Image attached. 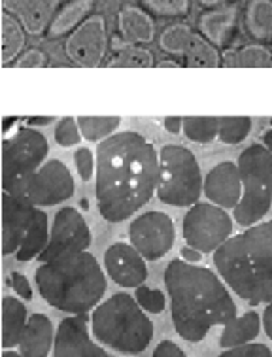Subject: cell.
I'll use <instances>...</instances> for the list:
<instances>
[{
  "label": "cell",
  "instance_id": "obj_30",
  "mask_svg": "<svg viewBox=\"0 0 272 357\" xmlns=\"http://www.w3.org/2000/svg\"><path fill=\"white\" fill-rule=\"evenodd\" d=\"M82 137L87 142H103L104 138L116 135L121 117L117 116H80L78 117Z\"/></svg>",
  "mask_w": 272,
  "mask_h": 357
},
{
  "label": "cell",
  "instance_id": "obj_41",
  "mask_svg": "<svg viewBox=\"0 0 272 357\" xmlns=\"http://www.w3.org/2000/svg\"><path fill=\"white\" fill-rule=\"evenodd\" d=\"M153 357H188L186 351L181 350L180 346L172 342V340H163L156 346L153 350Z\"/></svg>",
  "mask_w": 272,
  "mask_h": 357
},
{
  "label": "cell",
  "instance_id": "obj_6",
  "mask_svg": "<svg viewBox=\"0 0 272 357\" xmlns=\"http://www.w3.org/2000/svg\"><path fill=\"white\" fill-rule=\"evenodd\" d=\"M242 199L234 206V221L242 227L259 223L272 204V153L263 144H252L239 155Z\"/></svg>",
  "mask_w": 272,
  "mask_h": 357
},
{
  "label": "cell",
  "instance_id": "obj_22",
  "mask_svg": "<svg viewBox=\"0 0 272 357\" xmlns=\"http://www.w3.org/2000/svg\"><path fill=\"white\" fill-rule=\"evenodd\" d=\"M199 31L216 47H227L236 33V10L221 8L202 13L199 20Z\"/></svg>",
  "mask_w": 272,
  "mask_h": 357
},
{
  "label": "cell",
  "instance_id": "obj_2",
  "mask_svg": "<svg viewBox=\"0 0 272 357\" xmlns=\"http://www.w3.org/2000/svg\"><path fill=\"white\" fill-rule=\"evenodd\" d=\"M165 286L176 333L188 342H201L212 327L236 316V305L223 280L206 266L172 259L165 268Z\"/></svg>",
  "mask_w": 272,
  "mask_h": 357
},
{
  "label": "cell",
  "instance_id": "obj_33",
  "mask_svg": "<svg viewBox=\"0 0 272 357\" xmlns=\"http://www.w3.org/2000/svg\"><path fill=\"white\" fill-rule=\"evenodd\" d=\"M252 117L248 116H231L220 117V132L218 140L229 146H236L242 140H246L252 132Z\"/></svg>",
  "mask_w": 272,
  "mask_h": 357
},
{
  "label": "cell",
  "instance_id": "obj_37",
  "mask_svg": "<svg viewBox=\"0 0 272 357\" xmlns=\"http://www.w3.org/2000/svg\"><path fill=\"white\" fill-rule=\"evenodd\" d=\"M74 165L78 169L80 178L84 182H91L95 172H97V155H93L89 148H78L74 151Z\"/></svg>",
  "mask_w": 272,
  "mask_h": 357
},
{
  "label": "cell",
  "instance_id": "obj_4",
  "mask_svg": "<svg viewBox=\"0 0 272 357\" xmlns=\"http://www.w3.org/2000/svg\"><path fill=\"white\" fill-rule=\"evenodd\" d=\"M34 282L47 305L72 316L93 310L106 291L103 266L87 250L40 263Z\"/></svg>",
  "mask_w": 272,
  "mask_h": 357
},
{
  "label": "cell",
  "instance_id": "obj_16",
  "mask_svg": "<svg viewBox=\"0 0 272 357\" xmlns=\"http://www.w3.org/2000/svg\"><path fill=\"white\" fill-rule=\"evenodd\" d=\"M104 268L117 286L138 287L148 280V266L144 255L133 244L114 242L104 252Z\"/></svg>",
  "mask_w": 272,
  "mask_h": 357
},
{
  "label": "cell",
  "instance_id": "obj_32",
  "mask_svg": "<svg viewBox=\"0 0 272 357\" xmlns=\"http://www.w3.org/2000/svg\"><path fill=\"white\" fill-rule=\"evenodd\" d=\"M218 132H220V117H183V135H186L188 140H191V142H214V140H218Z\"/></svg>",
  "mask_w": 272,
  "mask_h": 357
},
{
  "label": "cell",
  "instance_id": "obj_48",
  "mask_svg": "<svg viewBox=\"0 0 272 357\" xmlns=\"http://www.w3.org/2000/svg\"><path fill=\"white\" fill-rule=\"evenodd\" d=\"M2 357H25L23 356V354H17V351H4V354H2Z\"/></svg>",
  "mask_w": 272,
  "mask_h": 357
},
{
  "label": "cell",
  "instance_id": "obj_8",
  "mask_svg": "<svg viewBox=\"0 0 272 357\" xmlns=\"http://www.w3.org/2000/svg\"><path fill=\"white\" fill-rule=\"evenodd\" d=\"M47 138L34 127L23 125L2 140V191L15 193L29 176L47 161Z\"/></svg>",
  "mask_w": 272,
  "mask_h": 357
},
{
  "label": "cell",
  "instance_id": "obj_20",
  "mask_svg": "<svg viewBox=\"0 0 272 357\" xmlns=\"http://www.w3.org/2000/svg\"><path fill=\"white\" fill-rule=\"evenodd\" d=\"M55 346L52 319L44 314H33L27 321L20 340V351L25 357H47Z\"/></svg>",
  "mask_w": 272,
  "mask_h": 357
},
{
  "label": "cell",
  "instance_id": "obj_44",
  "mask_svg": "<svg viewBox=\"0 0 272 357\" xmlns=\"http://www.w3.org/2000/svg\"><path fill=\"white\" fill-rule=\"evenodd\" d=\"M263 327H265V333L266 337L272 340V299L266 303L265 306V312H263Z\"/></svg>",
  "mask_w": 272,
  "mask_h": 357
},
{
  "label": "cell",
  "instance_id": "obj_35",
  "mask_svg": "<svg viewBox=\"0 0 272 357\" xmlns=\"http://www.w3.org/2000/svg\"><path fill=\"white\" fill-rule=\"evenodd\" d=\"M84 140L82 137V130H80L78 119L72 116H66L63 119H59L55 125V142L61 148H72V146H78Z\"/></svg>",
  "mask_w": 272,
  "mask_h": 357
},
{
  "label": "cell",
  "instance_id": "obj_10",
  "mask_svg": "<svg viewBox=\"0 0 272 357\" xmlns=\"http://www.w3.org/2000/svg\"><path fill=\"white\" fill-rule=\"evenodd\" d=\"M12 195L21 197L38 208L55 206L74 195V176L63 161L47 159Z\"/></svg>",
  "mask_w": 272,
  "mask_h": 357
},
{
  "label": "cell",
  "instance_id": "obj_19",
  "mask_svg": "<svg viewBox=\"0 0 272 357\" xmlns=\"http://www.w3.org/2000/svg\"><path fill=\"white\" fill-rule=\"evenodd\" d=\"M2 8L21 21L27 33L42 36L57 15L59 0H2Z\"/></svg>",
  "mask_w": 272,
  "mask_h": 357
},
{
  "label": "cell",
  "instance_id": "obj_42",
  "mask_svg": "<svg viewBox=\"0 0 272 357\" xmlns=\"http://www.w3.org/2000/svg\"><path fill=\"white\" fill-rule=\"evenodd\" d=\"M163 127H165V130L170 132V135H178V132L183 130V117L180 116L165 117V119H163Z\"/></svg>",
  "mask_w": 272,
  "mask_h": 357
},
{
  "label": "cell",
  "instance_id": "obj_28",
  "mask_svg": "<svg viewBox=\"0 0 272 357\" xmlns=\"http://www.w3.org/2000/svg\"><path fill=\"white\" fill-rule=\"evenodd\" d=\"M91 12H93V0H70L57 12L55 20L47 29V36L59 38L63 34H70L80 23H84L89 17Z\"/></svg>",
  "mask_w": 272,
  "mask_h": 357
},
{
  "label": "cell",
  "instance_id": "obj_1",
  "mask_svg": "<svg viewBox=\"0 0 272 357\" xmlns=\"http://www.w3.org/2000/svg\"><path fill=\"white\" fill-rule=\"evenodd\" d=\"M95 197L104 220L121 223L157 193L159 151L135 130L116 132L97 144Z\"/></svg>",
  "mask_w": 272,
  "mask_h": 357
},
{
  "label": "cell",
  "instance_id": "obj_36",
  "mask_svg": "<svg viewBox=\"0 0 272 357\" xmlns=\"http://www.w3.org/2000/svg\"><path fill=\"white\" fill-rule=\"evenodd\" d=\"M135 299L149 314H161L165 310V306H167V297H165V293L161 289L146 287L144 284L136 287Z\"/></svg>",
  "mask_w": 272,
  "mask_h": 357
},
{
  "label": "cell",
  "instance_id": "obj_49",
  "mask_svg": "<svg viewBox=\"0 0 272 357\" xmlns=\"http://www.w3.org/2000/svg\"><path fill=\"white\" fill-rule=\"evenodd\" d=\"M271 127H272V119H271Z\"/></svg>",
  "mask_w": 272,
  "mask_h": 357
},
{
  "label": "cell",
  "instance_id": "obj_15",
  "mask_svg": "<svg viewBox=\"0 0 272 357\" xmlns=\"http://www.w3.org/2000/svg\"><path fill=\"white\" fill-rule=\"evenodd\" d=\"M85 314L65 318L55 333L53 357H108V354L91 338Z\"/></svg>",
  "mask_w": 272,
  "mask_h": 357
},
{
  "label": "cell",
  "instance_id": "obj_21",
  "mask_svg": "<svg viewBox=\"0 0 272 357\" xmlns=\"http://www.w3.org/2000/svg\"><path fill=\"white\" fill-rule=\"evenodd\" d=\"M119 38L130 44H149L156 38V23L142 8L127 6L117 13Z\"/></svg>",
  "mask_w": 272,
  "mask_h": 357
},
{
  "label": "cell",
  "instance_id": "obj_25",
  "mask_svg": "<svg viewBox=\"0 0 272 357\" xmlns=\"http://www.w3.org/2000/svg\"><path fill=\"white\" fill-rule=\"evenodd\" d=\"M25 26L21 25V21L4 10L0 15V61H2V65H10L12 61L20 57V53L25 47Z\"/></svg>",
  "mask_w": 272,
  "mask_h": 357
},
{
  "label": "cell",
  "instance_id": "obj_46",
  "mask_svg": "<svg viewBox=\"0 0 272 357\" xmlns=\"http://www.w3.org/2000/svg\"><path fill=\"white\" fill-rule=\"evenodd\" d=\"M263 146L272 153V127L263 132Z\"/></svg>",
  "mask_w": 272,
  "mask_h": 357
},
{
  "label": "cell",
  "instance_id": "obj_18",
  "mask_svg": "<svg viewBox=\"0 0 272 357\" xmlns=\"http://www.w3.org/2000/svg\"><path fill=\"white\" fill-rule=\"evenodd\" d=\"M202 193L212 204L234 210L242 199V178L239 165L233 161L218 162L204 178Z\"/></svg>",
  "mask_w": 272,
  "mask_h": 357
},
{
  "label": "cell",
  "instance_id": "obj_43",
  "mask_svg": "<svg viewBox=\"0 0 272 357\" xmlns=\"http://www.w3.org/2000/svg\"><path fill=\"white\" fill-rule=\"evenodd\" d=\"M180 255H181V259L183 261H188V263H199V261H202V252H199V250H195V248L191 246H186L181 248L180 250Z\"/></svg>",
  "mask_w": 272,
  "mask_h": 357
},
{
  "label": "cell",
  "instance_id": "obj_11",
  "mask_svg": "<svg viewBox=\"0 0 272 357\" xmlns=\"http://www.w3.org/2000/svg\"><path fill=\"white\" fill-rule=\"evenodd\" d=\"M159 46L163 52L178 59L181 66H202V68L220 66L218 47L201 33H197L195 29L183 23L167 26L159 38Z\"/></svg>",
  "mask_w": 272,
  "mask_h": 357
},
{
  "label": "cell",
  "instance_id": "obj_24",
  "mask_svg": "<svg viewBox=\"0 0 272 357\" xmlns=\"http://www.w3.org/2000/svg\"><path fill=\"white\" fill-rule=\"evenodd\" d=\"M27 321H29L27 306L15 297H4L2 299V348L4 350L20 346Z\"/></svg>",
  "mask_w": 272,
  "mask_h": 357
},
{
  "label": "cell",
  "instance_id": "obj_27",
  "mask_svg": "<svg viewBox=\"0 0 272 357\" xmlns=\"http://www.w3.org/2000/svg\"><path fill=\"white\" fill-rule=\"evenodd\" d=\"M50 234H52V227H50V221H47V215L42 208L36 210V214L33 218V223L27 231L25 238L21 242V248L15 254V259L25 263V261L38 259V255L42 254L50 242Z\"/></svg>",
  "mask_w": 272,
  "mask_h": 357
},
{
  "label": "cell",
  "instance_id": "obj_47",
  "mask_svg": "<svg viewBox=\"0 0 272 357\" xmlns=\"http://www.w3.org/2000/svg\"><path fill=\"white\" fill-rule=\"evenodd\" d=\"M221 2H225V0H201L202 6H206V8H214L218 6V4H221Z\"/></svg>",
  "mask_w": 272,
  "mask_h": 357
},
{
  "label": "cell",
  "instance_id": "obj_34",
  "mask_svg": "<svg viewBox=\"0 0 272 357\" xmlns=\"http://www.w3.org/2000/svg\"><path fill=\"white\" fill-rule=\"evenodd\" d=\"M138 2L151 13L165 17H183L191 8L189 0H138Z\"/></svg>",
  "mask_w": 272,
  "mask_h": 357
},
{
  "label": "cell",
  "instance_id": "obj_7",
  "mask_svg": "<svg viewBox=\"0 0 272 357\" xmlns=\"http://www.w3.org/2000/svg\"><path fill=\"white\" fill-rule=\"evenodd\" d=\"M201 167L191 150L167 144L159 151V182L157 199L169 206L189 208L201 201L202 195Z\"/></svg>",
  "mask_w": 272,
  "mask_h": 357
},
{
  "label": "cell",
  "instance_id": "obj_38",
  "mask_svg": "<svg viewBox=\"0 0 272 357\" xmlns=\"http://www.w3.org/2000/svg\"><path fill=\"white\" fill-rule=\"evenodd\" d=\"M220 357H272L271 350L265 344H248L234 346V348H227Z\"/></svg>",
  "mask_w": 272,
  "mask_h": 357
},
{
  "label": "cell",
  "instance_id": "obj_40",
  "mask_svg": "<svg viewBox=\"0 0 272 357\" xmlns=\"http://www.w3.org/2000/svg\"><path fill=\"white\" fill-rule=\"evenodd\" d=\"M10 284H12V289L17 293V297L25 301L33 299V287L29 284V280L23 273H12L10 274Z\"/></svg>",
  "mask_w": 272,
  "mask_h": 357
},
{
  "label": "cell",
  "instance_id": "obj_45",
  "mask_svg": "<svg viewBox=\"0 0 272 357\" xmlns=\"http://www.w3.org/2000/svg\"><path fill=\"white\" fill-rule=\"evenodd\" d=\"M53 121H55V117H52V116L29 117V119H27V123H29V127H44V125L53 123Z\"/></svg>",
  "mask_w": 272,
  "mask_h": 357
},
{
  "label": "cell",
  "instance_id": "obj_31",
  "mask_svg": "<svg viewBox=\"0 0 272 357\" xmlns=\"http://www.w3.org/2000/svg\"><path fill=\"white\" fill-rule=\"evenodd\" d=\"M225 66H244V68H271L272 53L261 44H248L234 52L227 53Z\"/></svg>",
  "mask_w": 272,
  "mask_h": 357
},
{
  "label": "cell",
  "instance_id": "obj_12",
  "mask_svg": "<svg viewBox=\"0 0 272 357\" xmlns=\"http://www.w3.org/2000/svg\"><path fill=\"white\" fill-rule=\"evenodd\" d=\"M129 238L130 244L144 255L146 261L161 259L174 246V220L159 210L140 214L130 223Z\"/></svg>",
  "mask_w": 272,
  "mask_h": 357
},
{
  "label": "cell",
  "instance_id": "obj_14",
  "mask_svg": "<svg viewBox=\"0 0 272 357\" xmlns=\"http://www.w3.org/2000/svg\"><path fill=\"white\" fill-rule=\"evenodd\" d=\"M108 33L103 15L93 13L65 40L66 57L78 66H100L108 55Z\"/></svg>",
  "mask_w": 272,
  "mask_h": 357
},
{
  "label": "cell",
  "instance_id": "obj_26",
  "mask_svg": "<svg viewBox=\"0 0 272 357\" xmlns=\"http://www.w3.org/2000/svg\"><path fill=\"white\" fill-rule=\"evenodd\" d=\"M104 66L112 68H148L153 66V53L140 44H130L125 40H114V46L106 55Z\"/></svg>",
  "mask_w": 272,
  "mask_h": 357
},
{
  "label": "cell",
  "instance_id": "obj_5",
  "mask_svg": "<svg viewBox=\"0 0 272 357\" xmlns=\"http://www.w3.org/2000/svg\"><path fill=\"white\" fill-rule=\"evenodd\" d=\"M93 337L123 356L142 354L153 338V321L129 293H116L93 310Z\"/></svg>",
  "mask_w": 272,
  "mask_h": 357
},
{
  "label": "cell",
  "instance_id": "obj_50",
  "mask_svg": "<svg viewBox=\"0 0 272 357\" xmlns=\"http://www.w3.org/2000/svg\"><path fill=\"white\" fill-rule=\"evenodd\" d=\"M271 223H272V220H271Z\"/></svg>",
  "mask_w": 272,
  "mask_h": 357
},
{
  "label": "cell",
  "instance_id": "obj_29",
  "mask_svg": "<svg viewBox=\"0 0 272 357\" xmlns=\"http://www.w3.org/2000/svg\"><path fill=\"white\" fill-rule=\"evenodd\" d=\"M246 26L253 38L272 44V0H252L248 4Z\"/></svg>",
  "mask_w": 272,
  "mask_h": 357
},
{
  "label": "cell",
  "instance_id": "obj_3",
  "mask_svg": "<svg viewBox=\"0 0 272 357\" xmlns=\"http://www.w3.org/2000/svg\"><path fill=\"white\" fill-rule=\"evenodd\" d=\"M227 286L252 306L272 299V223H255L227 238L214 252Z\"/></svg>",
  "mask_w": 272,
  "mask_h": 357
},
{
  "label": "cell",
  "instance_id": "obj_39",
  "mask_svg": "<svg viewBox=\"0 0 272 357\" xmlns=\"http://www.w3.org/2000/svg\"><path fill=\"white\" fill-rule=\"evenodd\" d=\"M17 66L20 68H42V66H47V55H45L42 50L38 47H33V50H29L25 55H21L17 59Z\"/></svg>",
  "mask_w": 272,
  "mask_h": 357
},
{
  "label": "cell",
  "instance_id": "obj_17",
  "mask_svg": "<svg viewBox=\"0 0 272 357\" xmlns=\"http://www.w3.org/2000/svg\"><path fill=\"white\" fill-rule=\"evenodd\" d=\"M38 206L2 191V255H15Z\"/></svg>",
  "mask_w": 272,
  "mask_h": 357
},
{
  "label": "cell",
  "instance_id": "obj_23",
  "mask_svg": "<svg viewBox=\"0 0 272 357\" xmlns=\"http://www.w3.org/2000/svg\"><path fill=\"white\" fill-rule=\"evenodd\" d=\"M263 319L259 318L257 312H246L244 316H234L231 321L223 325L221 331L220 344L221 348H234V346H242L252 342L253 338L257 337L261 331Z\"/></svg>",
  "mask_w": 272,
  "mask_h": 357
},
{
  "label": "cell",
  "instance_id": "obj_13",
  "mask_svg": "<svg viewBox=\"0 0 272 357\" xmlns=\"http://www.w3.org/2000/svg\"><path fill=\"white\" fill-rule=\"evenodd\" d=\"M91 246V229L87 221L76 208L65 206L59 210L52 223L50 242L42 254L38 255L40 263L63 257V255L85 252Z\"/></svg>",
  "mask_w": 272,
  "mask_h": 357
},
{
  "label": "cell",
  "instance_id": "obj_9",
  "mask_svg": "<svg viewBox=\"0 0 272 357\" xmlns=\"http://www.w3.org/2000/svg\"><path fill=\"white\" fill-rule=\"evenodd\" d=\"M181 234L188 246L202 254H214L227 238L233 236V218L218 204L197 202L183 215Z\"/></svg>",
  "mask_w": 272,
  "mask_h": 357
}]
</instances>
